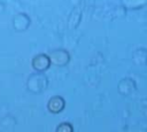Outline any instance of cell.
Returning a JSON list of instances; mask_svg holds the SVG:
<instances>
[{
	"instance_id": "cell-1",
	"label": "cell",
	"mask_w": 147,
	"mask_h": 132,
	"mask_svg": "<svg viewBox=\"0 0 147 132\" xmlns=\"http://www.w3.org/2000/svg\"><path fill=\"white\" fill-rule=\"evenodd\" d=\"M51 59H49V56H47L46 54H38V55H36L33 59H32V61H31V65H32V68L34 69V70H37V71H45V70H47L48 68H49V65H51Z\"/></svg>"
},
{
	"instance_id": "cell-2",
	"label": "cell",
	"mask_w": 147,
	"mask_h": 132,
	"mask_svg": "<svg viewBox=\"0 0 147 132\" xmlns=\"http://www.w3.org/2000/svg\"><path fill=\"white\" fill-rule=\"evenodd\" d=\"M47 108H48V110L51 112L57 114L64 108V100L62 98H60V96H54L48 101Z\"/></svg>"
},
{
	"instance_id": "cell-3",
	"label": "cell",
	"mask_w": 147,
	"mask_h": 132,
	"mask_svg": "<svg viewBox=\"0 0 147 132\" xmlns=\"http://www.w3.org/2000/svg\"><path fill=\"white\" fill-rule=\"evenodd\" d=\"M49 59H51V62L56 64V65H63L67 63V60L69 59L67 52L64 51H55V52H52L51 55H49Z\"/></svg>"
}]
</instances>
